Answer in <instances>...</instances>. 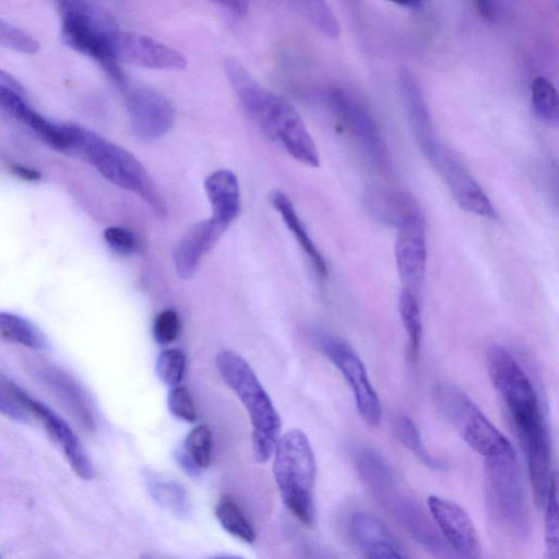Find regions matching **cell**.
<instances>
[{
    "mask_svg": "<svg viewBox=\"0 0 559 559\" xmlns=\"http://www.w3.org/2000/svg\"><path fill=\"white\" fill-rule=\"evenodd\" d=\"M249 117L266 138L280 141L296 160L309 167L320 165L312 138L299 114L286 99L263 87L250 107Z\"/></svg>",
    "mask_w": 559,
    "mask_h": 559,
    "instance_id": "9c48e42d",
    "label": "cell"
},
{
    "mask_svg": "<svg viewBox=\"0 0 559 559\" xmlns=\"http://www.w3.org/2000/svg\"><path fill=\"white\" fill-rule=\"evenodd\" d=\"M531 99L535 115L549 124L559 120V98L556 87L545 76H537L531 86Z\"/></svg>",
    "mask_w": 559,
    "mask_h": 559,
    "instance_id": "f1b7e54d",
    "label": "cell"
},
{
    "mask_svg": "<svg viewBox=\"0 0 559 559\" xmlns=\"http://www.w3.org/2000/svg\"><path fill=\"white\" fill-rule=\"evenodd\" d=\"M487 368L526 457L549 453L547 425L535 388L523 367L508 348L492 344L487 350Z\"/></svg>",
    "mask_w": 559,
    "mask_h": 559,
    "instance_id": "6da1fadb",
    "label": "cell"
},
{
    "mask_svg": "<svg viewBox=\"0 0 559 559\" xmlns=\"http://www.w3.org/2000/svg\"><path fill=\"white\" fill-rule=\"evenodd\" d=\"M169 411L178 418L189 423L197 420V411L190 392L185 386L176 385L168 394Z\"/></svg>",
    "mask_w": 559,
    "mask_h": 559,
    "instance_id": "8d00e7d4",
    "label": "cell"
},
{
    "mask_svg": "<svg viewBox=\"0 0 559 559\" xmlns=\"http://www.w3.org/2000/svg\"><path fill=\"white\" fill-rule=\"evenodd\" d=\"M485 491L489 514L510 537L525 540L530 513L515 454L486 459Z\"/></svg>",
    "mask_w": 559,
    "mask_h": 559,
    "instance_id": "52a82bcc",
    "label": "cell"
},
{
    "mask_svg": "<svg viewBox=\"0 0 559 559\" xmlns=\"http://www.w3.org/2000/svg\"><path fill=\"white\" fill-rule=\"evenodd\" d=\"M59 11L66 45L97 62L122 88L128 83L120 68L124 31L107 12L87 0H60Z\"/></svg>",
    "mask_w": 559,
    "mask_h": 559,
    "instance_id": "3957f363",
    "label": "cell"
},
{
    "mask_svg": "<svg viewBox=\"0 0 559 559\" xmlns=\"http://www.w3.org/2000/svg\"><path fill=\"white\" fill-rule=\"evenodd\" d=\"M358 474L373 498L429 551L451 557L450 548L432 525L423 508L405 493L381 454L369 448L354 452Z\"/></svg>",
    "mask_w": 559,
    "mask_h": 559,
    "instance_id": "7a4b0ae2",
    "label": "cell"
},
{
    "mask_svg": "<svg viewBox=\"0 0 559 559\" xmlns=\"http://www.w3.org/2000/svg\"><path fill=\"white\" fill-rule=\"evenodd\" d=\"M427 506L440 536L454 555L464 558L480 557L477 531L461 506L435 495L427 499Z\"/></svg>",
    "mask_w": 559,
    "mask_h": 559,
    "instance_id": "9a60e30c",
    "label": "cell"
},
{
    "mask_svg": "<svg viewBox=\"0 0 559 559\" xmlns=\"http://www.w3.org/2000/svg\"><path fill=\"white\" fill-rule=\"evenodd\" d=\"M396 266L405 288L416 293L425 282L427 264L426 225L423 212L397 227Z\"/></svg>",
    "mask_w": 559,
    "mask_h": 559,
    "instance_id": "2e32d148",
    "label": "cell"
},
{
    "mask_svg": "<svg viewBox=\"0 0 559 559\" xmlns=\"http://www.w3.org/2000/svg\"><path fill=\"white\" fill-rule=\"evenodd\" d=\"M399 311L407 335V358L415 362L418 359L423 340V321L415 293L407 288L401 292Z\"/></svg>",
    "mask_w": 559,
    "mask_h": 559,
    "instance_id": "484cf974",
    "label": "cell"
},
{
    "mask_svg": "<svg viewBox=\"0 0 559 559\" xmlns=\"http://www.w3.org/2000/svg\"><path fill=\"white\" fill-rule=\"evenodd\" d=\"M313 342L342 372L352 389L356 408L362 420L370 427H378L382 417L380 400L361 359L353 347L343 338L323 331L313 333Z\"/></svg>",
    "mask_w": 559,
    "mask_h": 559,
    "instance_id": "8fae6325",
    "label": "cell"
},
{
    "mask_svg": "<svg viewBox=\"0 0 559 559\" xmlns=\"http://www.w3.org/2000/svg\"><path fill=\"white\" fill-rule=\"evenodd\" d=\"M216 368L225 383L236 393L252 425V450L257 462L273 454L280 438L281 418L250 365L237 353L221 350Z\"/></svg>",
    "mask_w": 559,
    "mask_h": 559,
    "instance_id": "5b68a950",
    "label": "cell"
},
{
    "mask_svg": "<svg viewBox=\"0 0 559 559\" xmlns=\"http://www.w3.org/2000/svg\"><path fill=\"white\" fill-rule=\"evenodd\" d=\"M0 414L19 421L28 423L32 417L20 401L0 383Z\"/></svg>",
    "mask_w": 559,
    "mask_h": 559,
    "instance_id": "f35d334b",
    "label": "cell"
},
{
    "mask_svg": "<svg viewBox=\"0 0 559 559\" xmlns=\"http://www.w3.org/2000/svg\"><path fill=\"white\" fill-rule=\"evenodd\" d=\"M148 490L164 508L177 514H185L188 508L183 489L176 483L150 475Z\"/></svg>",
    "mask_w": 559,
    "mask_h": 559,
    "instance_id": "1f68e13d",
    "label": "cell"
},
{
    "mask_svg": "<svg viewBox=\"0 0 559 559\" xmlns=\"http://www.w3.org/2000/svg\"><path fill=\"white\" fill-rule=\"evenodd\" d=\"M284 1L323 35L331 38L338 37L340 24L326 0Z\"/></svg>",
    "mask_w": 559,
    "mask_h": 559,
    "instance_id": "83f0119b",
    "label": "cell"
},
{
    "mask_svg": "<svg viewBox=\"0 0 559 559\" xmlns=\"http://www.w3.org/2000/svg\"><path fill=\"white\" fill-rule=\"evenodd\" d=\"M0 383L20 401L32 417L45 427L50 438L63 452L74 473L86 480L93 478V464L71 427L47 405L31 396L11 380L0 378Z\"/></svg>",
    "mask_w": 559,
    "mask_h": 559,
    "instance_id": "4fadbf2b",
    "label": "cell"
},
{
    "mask_svg": "<svg viewBox=\"0 0 559 559\" xmlns=\"http://www.w3.org/2000/svg\"><path fill=\"white\" fill-rule=\"evenodd\" d=\"M39 377L62 401L86 429L94 428V416L86 395L79 383L63 370L44 367Z\"/></svg>",
    "mask_w": 559,
    "mask_h": 559,
    "instance_id": "603a6c76",
    "label": "cell"
},
{
    "mask_svg": "<svg viewBox=\"0 0 559 559\" xmlns=\"http://www.w3.org/2000/svg\"><path fill=\"white\" fill-rule=\"evenodd\" d=\"M397 86L412 136L420 146L438 135L425 95L417 78L406 67L397 71Z\"/></svg>",
    "mask_w": 559,
    "mask_h": 559,
    "instance_id": "d6986e66",
    "label": "cell"
},
{
    "mask_svg": "<svg viewBox=\"0 0 559 559\" xmlns=\"http://www.w3.org/2000/svg\"><path fill=\"white\" fill-rule=\"evenodd\" d=\"M391 427L397 441L426 466L435 471H443L445 468L444 461L431 455L427 451L418 428L407 415L403 413L395 414L392 417Z\"/></svg>",
    "mask_w": 559,
    "mask_h": 559,
    "instance_id": "d4e9b609",
    "label": "cell"
},
{
    "mask_svg": "<svg viewBox=\"0 0 559 559\" xmlns=\"http://www.w3.org/2000/svg\"><path fill=\"white\" fill-rule=\"evenodd\" d=\"M273 476L283 502L306 527L316 519L317 465L311 444L299 429H290L275 444Z\"/></svg>",
    "mask_w": 559,
    "mask_h": 559,
    "instance_id": "8992f818",
    "label": "cell"
},
{
    "mask_svg": "<svg viewBox=\"0 0 559 559\" xmlns=\"http://www.w3.org/2000/svg\"><path fill=\"white\" fill-rule=\"evenodd\" d=\"M226 229L211 217L194 224L174 250L175 269L181 278H190L202 257L212 249Z\"/></svg>",
    "mask_w": 559,
    "mask_h": 559,
    "instance_id": "ffe728a7",
    "label": "cell"
},
{
    "mask_svg": "<svg viewBox=\"0 0 559 559\" xmlns=\"http://www.w3.org/2000/svg\"><path fill=\"white\" fill-rule=\"evenodd\" d=\"M11 170L15 176L24 180L34 181L40 178V174L37 170L29 169L22 165L13 164L11 166Z\"/></svg>",
    "mask_w": 559,
    "mask_h": 559,
    "instance_id": "b9f144b4",
    "label": "cell"
},
{
    "mask_svg": "<svg viewBox=\"0 0 559 559\" xmlns=\"http://www.w3.org/2000/svg\"><path fill=\"white\" fill-rule=\"evenodd\" d=\"M401 7L415 8L420 4L423 0H388Z\"/></svg>",
    "mask_w": 559,
    "mask_h": 559,
    "instance_id": "ee69618b",
    "label": "cell"
},
{
    "mask_svg": "<svg viewBox=\"0 0 559 559\" xmlns=\"http://www.w3.org/2000/svg\"><path fill=\"white\" fill-rule=\"evenodd\" d=\"M225 7L237 16L246 15L249 8V0H210Z\"/></svg>",
    "mask_w": 559,
    "mask_h": 559,
    "instance_id": "60d3db41",
    "label": "cell"
},
{
    "mask_svg": "<svg viewBox=\"0 0 559 559\" xmlns=\"http://www.w3.org/2000/svg\"><path fill=\"white\" fill-rule=\"evenodd\" d=\"M215 515L222 527L230 535L248 544L254 542L255 534L251 524L233 500L222 498L215 507Z\"/></svg>",
    "mask_w": 559,
    "mask_h": 559,
    "instance_id": "f546056e",
    "label": "cell"
},
{
    "mask_svg": "<svg viewBox=\"0 0 559 559\" xmlns=\"http://www.w3.org/2000/svg\"><path fill=\"white\" fill-rule=\"evenodd\" d=\"M545 506V546L546 557L557 559L559 555L557 478L554 473L548 486Z\"/></svg>",
    "mask_w": 559,
    "mask_h": 559,
    "instance_id": "4dcf8cb0",
    "label": "cell"
},
{
    "mask_svg": "<svg viewBox=\"0 0 559 559\" xmlns=\"http://www.w3.org/2000/svg\"><path fill=\"white\" fill-rule=\"evenodd\" d=\"M0 46L24 55H34L39 50V43L36 38L1 19Z\"/></svg>",
    "mask_w": 559,
    "mask_h": 559,
    "instance_id": "e575fe53",
    "label": "cell"
},
{
    "mask_svg": "<svg viewBox=\"0 0 559 559\" xmlns=\"http://www.w3.org/2000/svg\"><path fill=\"white\" fill-rule=\"evenodd\" d=\"M419 151L440 175L461 209L488 219L497 218L493 204L480 185L438 135Z\"/></svg>",
    "mask_w": 559,
    "mask_h": 559,
    "instance_id": "30bf717a",
    "label": "cell"
},
{
    "mask_svg": "<svg viewBox=\"0 0 559 559\" xmlns=\"http://www.w3.org/2000/svg\"><path fill=\"white\" fill-rule=\"evenodd\" d=\"M347 533L361 556L370 559H401L409 554L395 534L376 515L356 511L350 514Z\"/></svg>",
    "mask_w": 559,
    "mask_h": 559,
    "instance_id": "e0dca14e",
    "label": "cell"
},
{
    "mask_svg": "<svg viewBox=\"0 0 559 559\" xmlns=\"http://www.w3.org/2000/svg\"><path fill=\"white\" fill-rule=\"evenodd\" d=\"M0 337L31 349H44L46 340L27 319L14 313L0 312Z\"/></svg>",
    "mask_w": 559,
    "mask_h": 559,
    "instance_id": "4316f807",
    "label": "cell"
},
{
    "mask_svg": "<svg viewBox=\"0 0 559 559\" xmlns=\"http://www.w3.org/2000/svg\"><path fill=\"white\" fill-rule=\"evenodd\" d=\"M2 87H22V84L12 74L0 69V88Z\"/></svg>",
    "mask_w": 559,
    "mask_h": 559,
    "instance_id": "7bdbcfd3",
    "label": "cell"
},
{
    "mask_svg": "<svg viewBox=\"0 0 559 559\" xmlns=\"http://www.w3.org/2000/svg\"><path fill=\"white\" fill-rule=\"evenodd\" d=\"M269 200L271 205L280 213L285 225L295 236L296 241L304 250L308 259L311 261L316 272L321 277H326V262L317 246L313 243L288 195L285 192L276 189L271 191L269 194Z\"/></svg>",
    "mask_w": 559,
    "mask_h": 559,
    "instance_id": "cb8c5ba5",
    "label": "cell"
},
{
    "mask_svg": "<svg viewBox=\"0 0 559 559\" xmlns=\"http://www.w3.org/2000/svg\"><path fill=\"white\" fill-rule=\"evenodd\" d=\"M435 395L442 414L475 452L486 459L515 454L506 436L456 384L440 382Z\"/></svg>",
    "mask_w": 559,
    "mask_h": 559,
    "instance_id": "ba28073f",
    "label": "cell"
},
{
    "mask_svg": "<svg viewBox=\"0 0 559 559\" xmlns=\"http://www.w3.org/2000/svg\"><path fill=\"white\" fill-rule=\"evenodd\" d=\"M186 454L197 467H207L211 463L212 433L206 426H197L185 441Z\"/></svg>",
    "mask_w": 559,
    "mask_h": 559,
    "instance_id": "d6a6232c",
    "label": "cell"
},
{
    "mask_svg": "<svg viewBox=\"0 0 559 559\" xmlns=\"http://www.w3.org/2000/svg\"><path fill=\"white\" fill-rule=\"evenodd\" d=\"M68 153L93 165L116 186L139 194L157 215L166 213L165 203L142 164L128 151L76 124H67Z\"/></svg>",
    "mask_w": 559,
    "mask_h": 559,
    "instance_id": "277c9868",
    "label": "cell"
},
{
    "mask_svg": "<svg viewBox=\"0 0 559 559\" xmlns=\"http://www.w3.org/2000/svg\"><path fill=\"white\" fill-rule=\"evenodd\" d=\"M365 206L376 221L396 228L408 217L421 212L409 193L390 188L369 190L365 197Z\"/></svg>",
    "mask_w": 559,
    "mask_h": 559,
    "instance_id": "7402d4cb",
    "label": "cell"
},
{
    "mask_svg": "<svg viewBox=\"0 0 559 559\" xmlns=\"http://www.w3.org/2000/svg\"><path fill=\"white\" fill-rule=\"evenodd\" d=\"M186 357L177 348L163 350L156 361V372L158 378L169 386L178 385L185 374Z\"/></svg>",
    "mask_w": 559,
    "mask_h": 559,
    "instance_id": "836d02e7",
    "label": "cell"
},
{
    "mask_svg": "<svg viewBox=\"0 0 559 559\" xmlns=\"http://www.w3.org/2000/svg\"><path fill=\"white\" fill-rule=\"evenodd\" d=\"M121 91L132 131L138 138L154 140L173 128L176 111L165 96L148 87L130 85L129 82Z\"/></svg>",
    "mask_w": 559,
    "mask_h": 559,
    "instance_id": "5bb4252c",
    "label": "cell"
},
{
    "mask_svg": "<svg viewBox=\"0 0 559 559\" xmlns=\"http://www.w3.org/2000/svg\"><path fill=\"white\" fill-rule=\"evenodd\" d=\"M120 61L157 70H181L186 68L185 57L148 36L126 32L120 46Z\"/></svg>",
    "mask_w": 559,
    "mask_h": 559,
    "instance_id": "ac0fdd59",
    "label": "cell"
},
{
    "mask_svg": "<svg viewBox=\"0 0 559 559\" xmlns=\"http://www.w3.org/2000/svg\"><path fill=\"white\" fill-rule=\"evenodd\" d=\"M204 188L211 204V218L227 229L240 211V191L236 175L227 169L216 170L205 179Z\"/></svg>",
    "mask_w": 559,
    "mask_h": 559,
    "instance_id": "44dd1931",
    "label": "cell"
},
{
    "mask_svg": "<svg viewBox=\"0 0 559 559\" xmlns=\"http://www.w3.org/2000/svg\"><path fill=\"white\" fill-rule=\"evenodd\" d=\"M477 10L483 19L493 21L498 15L497 0H475Z\"/></svg>",
    "mask_w": 559,
    "mask_h": 559,
    "instance_id": "ab89813d",
    "label": "cell"
},
{
    "mask_svg": "<svg viewBox=\"0 0 559 559\" xmlns=\"http://www.w3.org/2000/svg\"><path fill=\"white\" fill-rule=\"evenodd\" d=\"M328 106L349 131L370 162L386 168L389 152L382 132L369 110L347 91L332 86L325 92Z\"/></svg>",
    "mask_w": 559,
    "mask_h": 559,
    "instance_id": "7c38bea8",
    "label": "cell"
},
{
    "mask_svg": "<svg viewBox=\"0 0 559 559\" xmlns=\"http://www.w3.org/2000/svg\"><path fill=\"white\" fill-rule=\"evenodd\" d=\"M104 238L110 248L120 254L129 255L139 249L135 236L122 227L111 226L106 228Z\"/></svg>",
    "mask_w": 559,
    "mask_h": 559,
    "instance_id": "74e56055",
    "label": "cell"
},
{
    "mask_svg": "<svg viewBox=\"0 0 559 559\" xmlns=\"http://www.w3.org/2000/svg\"><path fill=\"white\" fill-rule=\"evenodd\" d=\"M180 331V320L173 309L160 311L153 324V335L157 344L168 345L177 340Z\"/></svg>",
    "mask_w": 559,
    "mask_h": 559,
    "instance_id": "d590c367",
    "label": "cell"
}]
</instances>
